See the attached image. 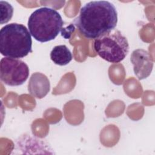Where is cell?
Wrapping results in <instances>:
<instances>
[{"label": "cell", "mask_w": 155, "mask_h": 155, "mask_svg": "<svg viewBox=\"0 0 155 155\" xmlns=\"http://www.w3.org/2000/svg\"><path fill=\"white\" fill-rule=\"evenodd\" d=\"M130 61L138 79H144L150 75L154 64L153 58L147 51L141 48L134 50L131 54Z\"/></svg>", "instance_id": "8992f818"}, {"label": "cell", "mask_w": 155, "mask_h": 155, "mask_svg": "<svg viewBox=\"0 0 155 155\" xmlns=\"http://www.w3.org/2000/svg\"><path fill=\"white\" fill-rule=\"evenodd\" d=\"M29 76L28 65L19 59L4 57L0 62V79L7 85H22Z\"/></svg>", "instance_id": "5b68a950"}, {"label": "cell", "mask_w": 155, "mask_h": 155, "mask_svg": "<svg viewBox=\"0 0 155 155\" xmlns=\"http://www.w3.org/2000/svg\"><path fill=\"white\" fill-rule=\"evenodd\" d=\"M74 24L70 25L68 26V30H67V28H62V29L61 30V35L65 39H68L70 38L71 33H73L74 31Z\"/></svg>", "instance_id": "30bf717a"}, {"label": "cell", "mask_w": 155, "mask_h": 155, "mask_svg": "<svg viewBox=\"0 0 155 155\" xmlns=\"http://www.w3.org/2000/svg\"><path fill=\"white\" fill-rule=\"evenodd\" d=\"M94 49L102 59L116 64L127 56L129 44L127 38L119 30H116L95 39Z\"/></svg>", "instance_id": "277c9868"}, {"label": "cell", "mask_w": 155, "mask_h": 155, "mask_svg": "<svg viewBox=\"0 0 155 155\" xmlns=\"http://www.w3.org/2000/svg\"><path fill=\"white\" fill-rule=\"evenodd\" d=\"M117 23L116 8L107 1H93L85 4L73 22L80 33L88 39H96L110 33Z\"/></svg>", "instance_id": "6da1fadb"}, {"label": "cell", "mask_w": 155, "mask_h": 155, "mask_svg": "<svg viewBox=\"0 0 155 155\" xmlns=\"http://www.w3.org/2000/svg\"><path fill=\"white\" fill-rule=\"evenodd\" d=\"M0 52L15 59L23 58L32 52V40L27 27L21 24L10 23L0 30Z\"/></svg>", "instance_id": "7a4b0ae2"}, {"label": "cell", "mask_w": 155, "mask_h": 155, "mask_svg": "<svg viewBox=\"0 0 155 155\" xmlns=\"http://www.w3.org/2000/svg\"><path fill=\"white\" fill-rule=\"evenodd\" d=\"M63 25L64 21L59 13L49 7L35 10L28 20L30 35L40 42L54 39L61 31Z\"/></svg>", "instance_id": "3957f363"}, {"label": "cell", "mask_w": 155, "mask_h": 155, "mask_svg": "<svg viewBox=\"0 0 155 155\" xmlns=\"http://www.w3.org/2000/svg\"><path fill=\"white\" fill-rule=\"evenodd\" d=\"M13 7L7 1H0V20L1 24L8 22L13 16Z\"/></svg>", "instance_id": "9c48e42d"}, {"label": "cell", "mask_w": 155, "mask_h": 155, "mask_svg": "<svg viewBox=\"0 0 155 155\" xmlns=\"http://www.w3.org/2000/svg\"><path fill=\"white\" fill-rule=\"evenodd\" d=\"M50 90V81L45 74L39 72L31 74L28 84V90L32 96L38 99L43 98Z\"/></svg>", "instance_id": "52a82bcc"}, {"label": "cell", "mask_w": 155, "mask_h": 155, "mask_svg": "<svg viewBox=\"0 0 155 155\" xmlns=\"http://www.w3.org/2000/svg\"><path fill=\"white\" fill-rule=\"evenodd\" d=\"M50 59L55 64L64 66L70 62L73 55L66 45H59L55 46L51 51Z\"/></svg>", "instance_id": "ba28073f"}]
</instances>
